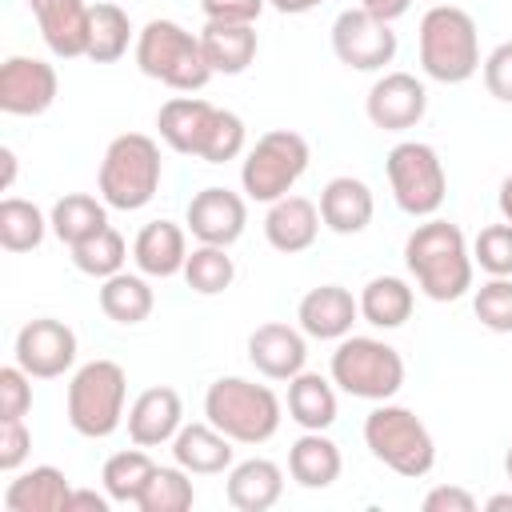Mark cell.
I'll list each match as a JSON object with an SVG mask.
<instances>
[{"instance_id":"6da1fadb","label":"cell","mask_w":512,"mask_h":512,"mask_svg":"<svg viewBox=\"0 0 512 512\" xmlns=\"http://www.w3.org/2000/svg\"><path fill=\"white\" fill-rule=\"evenodd\" d=\"M160 140L180 156H200L208 164H228L244 152V120L228 108H216L200 96H172L156 112Z\"/></svg>"},{"instance_id":"7a4b0ae2","label":"cell","mask_w":512,"mask_h":512,"mask_svg":"<svg viewBox=\"0 0 512 512\" xmlns=\"http://www.w3.org/2000/svg\"><path fill=\"white\" fill-rule=\"evenodd\" d=\"M404 264L416 276V288L436 304L460 300L472 288L476 260L468 252V240H464L460 224H448V220H436V216L416 224L412 236L404 240Z\"/></svg>"},{"instance_id":"3957f363","label":"cell","mask_w":512,"mask_h":512,"mask_svg":"<svg viewBox=\"0 0 512 512\" xmlns=\"http://www.w3.org/2000/svg\"><path fill=\"white\" fill-rule=\"evenodd\" d=\"M480 64L476 20L460 4H432L420 16V68L440 84H464Z\"/></svg>"},{"instance_id":"277c9868","label":"cell","mask_w":512,"mask_h":512,"mask_svg":"<svg viewBox=\"0 0 512 512\" xmlns=\"http://www.w3.org/2000/svg\"><path fill=\"white\" fill-rule=\"evenodd\" d=\"M280 396L244 376H220L204 392V416L236 444H264L280 428Z\"/></svg>"},{"instance_id":"5b68a950","label":"cell","mask_w":512,"mask_h":512,"mask_svg":"<svg viewBox=\"0 0 512 512\" xmlns=\"http://www.w3.org/2000/svg\"><path fill=\"white\" fill-rule=\"evenodd\" d=\"M164 176V160H160V144L144 132H124L104 148L100 160V200L108 208L120 212H136L144 204H152L156 188Z\"/></svg>"},{"instance_id":"8992f818","label":"cell","mask_w":512,"mask_h":512,"mask_svg":"<svg viewBox=\"0 0 512 512\" xmlns=\"http://www.w3.org/2000/svg\"><path fill=\"white\" fill-rule=\"evenodd\" d=\"M364 444L384 468H392L396 476H408V480L428 476L436 464V440H432L428 424L404 404L380 400L364 416Z\"/></svg>"},{"instance_id":"52a82bcc","label":"cell","mask_w":512,"mask_h":512,"mask_svg":"<svg viewBox=\"0 0 512 512\" xmlns=\"http://www.w3.org/2000/svg\"><path fill=\"white\" fill-rule=\"evenodd\" d=\"M136 64L144 76L168 84L172 92H200L216 72L204 60L200 36L176 20H148L136 36Z\"/></svg>"},{"instance_id":"ba28073f","label":"cell","mask_w":512,"mask_h":512,"mask_svg":"<svg viewBox=\"0 0 512 512\" xmlns=\"http://www.w3.org/2000/svg\"><path fill=\"white\" fill-rule=\"evenodd\" d=\"M332 384L356 400H392L404 388V356L376 336H344L332 352Z\"/></svg>"},{"instance_id":"9c48e42d","label":"cell","mask_w":512,"mask_h":512,"mask_svg":"<svg viewBox=\"0 0 512 512\" xmlns=\"http://www.w3.org/2000/svg\"><path fill=\"white\" fill-rule=\"evenodd\" d=\"M124 396H128L124 368L116 360H88L68 380V424L88 440H104L124 420Z\"/></svg>"},{"instance_id":"30bf717a","label":"cell","mask_w":512,"mask_h":512,"mask_svg":"<svg viewBox=\"0 0 512 512\" xmlns=\"http://www.w3.org/2000/svg\"><path fill=\"white\" fill-rule=\"evenodd\" d=\"M308 140L292 128H272L264 132L244 164H240V184H244V196L256 200V204H276L280 196H288L296 188V180L308 172Z\"/></svg>"},{"instance_id":"8fae6325","label":"cell","mask_w":512,"mask_h":512,"mask_svg":"<svg viewBox=\"0 0 512 512\" xmlns=\"http://www.w3.org/2000/svg\"><path fill=\"white\" fill-rule=\"evenodd\" d=\"M388 184H392V200L400 212L416 216V220H428L440 212L444 196H448V176H444V164H440V152L424 140H400L388 160Z\"/></svg>"},{"instance_id":"7c38bea8","label":"cell","mask_w":512,"mask_h":512,"mask_svg":"<svg viewBox=\"0 0 512 512\" xmlns=\"http://www.w3.org/2000/svg\"><path fill=\"white\" fill-rule=\"evenodd\" d=\"M332 52L352 72H380L396 60V32L364 8H344L332 20Z\"/></svg>"},{"instance_id":"4fadbf2b","label":"cell","mask_w":512,"mask_h":512,"mask_svg":"<svg viewBox=\"0 0 512 512\" xmlns=\"http://www.w3.org/2000/svg\"><path fill=\"white\" fill-rule=\"evenodd\" d=\"M12 356L32 380H56L76 364V332L64 320H52V316L28 320L16 332Z\"/></svg>"},{"instance_id":"5bb4252c","label":"cell","mask_w":512,"mask_h":512,"mask_svg":"<svg viewBox=\"0 0 512 512\" xmlns=\"http://www.w3.org/2000/svg\"><path fill=\"white\" fill-rule=\"evenodd\" d=\"M60 76L48 60L36 56H8L0 64V108L8 116H40L56 104Z\"/></svg>"},{"instance_id":"9a60e30c","label":"cell","mask_w":512,"mask_h":512,"mask_svg":"<svg viewBox=\"0 0 512 512\" xmlns=\"http://www.w3.org/2000/svg\"><path fill=\"white\" fill-rule=\"evenodd\" d=\"M244 224H248V204H244V196H236L232 188H220V184L200 188V192L188 200V212H184V228H188L200 244L232 248V244L244 236Z\"/></svg>"},{"instance_id":"2e32d148","label":"cell","mask_w":512,"mask_h":512,"mask_svg":"<svg viewBox=\"0 0 512 512\" xmlns=\"http://www.w3.org/2000/svg\"><path fill=\"white\" fill-rule=\"evenodd\" d=\"M364 112H368V120H372L380 132L416 128V124L424 120V112H428V88H424L412 72H384V76L368 88Z\"/></svg>"},{"instance_id":"e0dca14e","label":"cell","mask_w":512,"mask_h":512,"mask_svg":"<svg viewBox=\"0 0 512 512\" xmlns=\"http://www.w3.org/2000/svg\"><path fill=\"white\" fill-rule=\"evenodd\" d=\"M248 360L260 376L268 380H292L304 372L308 364V344H304V328L268 320L248 336Z\"/></svg>"},{"instance_id":"ac0fdd59","label":"cell","mask_w":512,"mask_h":512,"mask_svg":"<svg viewBox=\"0 0 512 512\" xmlns=\"http://www.w3.org/2000/svg\"><path fill=\"white\" fill-rule=\"evenodd\" d=\"M44 44L60 60L88 56V32H92V8L84 0H28Z\"/></svg>"},{"instance_id":"d6986e66","label":"cell","mask_w":512,"mask_h":512,"mask_svg":"<svg viewBox=\"0 0 512 512\" xmlns=\"http://www.w3.org/2000/svg\"><path fill=\"white\" fill-rule=\"evenodd\" d=\"M360 316V300L340 284L308 288L296 304V320L312 340H344Z\"/></svg>"},{"instance_id":"ffe728a7","label":"cell","mask_w":512,"mask_h":512,"mask_svg":"<svg viewBox=\"0 0 512 512\" xmlns=\"http://www.w3.org/2000/svg\"><path fill=\"white\" fill-rule=\"evenodd\" d=\"M184 428V404L180 392L160 384V388H144L132 408H128V436L140 448H160L172 444V436Z\"/></svg>"},{"instance_id":"44dd1931","label":"cell","mask_w":512,"mask_h":512,"mask_svg":"<svg viewBox=\"0 0 512 512\" xmlns=\"http://www.w3.org/2000/svg\"><path fill=\"white\" fill-rule=\"evenodd\" d=\"M316 232H320V208L308 196H280L276 204H268L264 240L276 252H284V256L308 252L316 244Z\"/></svg>"},{"instance_id":"7402d4cb","label":"cell","mask_w":512,"mask_h":512,"mask_svg":"<svg viewBox=\"0 0 512 512\" xmlns=\"http://www.w3.org/2000/svg\"><path fill=\"white\" fill-rule=\"evenodd\" d=\"M372 212H376L372 188L356 176H332L320 188V220H324V228H332L340 236L364 232L372 224Z\"/></svg>"},{"instance_id":"603a6c76","label":"cell","mask_w":512,"mask_h":512,"mask_svg":"<svg viewBox=\"0 0 512 512\" xmlns=\"http://www.w3.org/2000/svg\"><path fill=\"white\" fill-rule=\"evenodd\" d=\"M132 260L144 276H156V280H168L176 272H184L188 264V236L180 224L172 220H152L136 232L132 240Z\"/></svg>"},{"instance_id":"cb8c5ba5","label":"cell","mask_w":512,"mask_h":512,"mask_svg":"<svg viewBox=\"0 0 512 512\" xmlns=\"http://www.w3.org/2000/svg\"><path fill=\"white\" fill-rule=\"evenodd\" d=\"M224 496L236 512H268L284 496V472H280V464H272L264 456L240 460L228 468Z\"/></svg>"},{"instance_id":"d4e9b609","label":"cell","mask_w":512,"mask_h":512,"mask_svg":"<svg viewBox=\"0 0 512 512\" xmlns=\"http://www.w3.org/2000/svg\"><path fill=\"white\" fill-rule=\"evenodd\" d=\"M232 444L216 424H184L172 436V460L192 472V476H216L224 468H232Z\"/></svg>"},{"instance_id":"484cf974","label":"cell","mask_w":512,"mask_h":512,"mask_svg":"<svg viewBox=\"0 0 512 512\" xmlns=\"http://www.w3.org/2000/svg\"><path fill=\"white\" fill-rule=\"evenodd\" d=\"M68 500H72V484L52 464L20 472L4 488V508L8 512H68Z\"/></svg>"},{"instance_id":"4316f807","label":"cell","mask_w":512,"mask_h":512,"mask_svg":"<svg viewBox=\"0 0 512 512\" xmlns=\"http://www.w3.org/2000/svg\"><path fill=\"white\" fill-rule=\"evenodd\" d=\"M200 48H204V60L212 72H224V76H240L252 60H256V28L252 24H220V20H208L204 32H200Z\"/></svg>"},{"instance_id":"83f0119b","label":"cell","mask_w":512,"mask_h":512,"mask_svg":"<svg viewBox=\"0 0 512 512\" xmlns=\"http://www.w3.org/2000/svg\"><path fill=\"white\" fill-rule=\"evenodd\" d=\"M340 468H344V456H340L336 440H328L324 432H304L288 448V476L300 488H328V484H336Z\"/></svg>"},{"instance_id":"f1b7e54d","label":"cell","mask_w":512,"mask_h":512,"mask_svg":"<svg viewBox=\"0 0 512 512\" xmlns=\"http://www.w3.org/2000/svg\"><path fill=\"white\" fill-rule=\"evenodd\" d=\"M288 416L304 432H324L336 420V388L320 372H300L288 380Z\"/></svg>"},{"instance_id":"f546056e","label":"cell","mask_w":512,"mask_h":512,"mask_svg":"<svg viewBox=\"0 0 512 512\" xmlns=\"http://www.w3.org/2000/svg\"><path fill=\"white\" fill-rule=\"evenodd\" d=\"M360 316L372 324V328H400L408 316H412V304H416V292L408 288V280L400 276H372L364 288H360Z\"/></svg>"},{"instance_id":"4dcf8cb0","label":"cell","mask_w":512,"mask_h":512,"mask_svg":"<svg viewBox=\"0 0 512 512\" xmlns=\"http://www.w3.org/2000/svg\"><path fill=\"white\" fill-rule=\"evenodd\" d=\"M48 224H52V232H56L60 244L76 248V244H84L88 236H96L108 224V204L96 200V196H88V192H68V196H60L52 204Z\"/></svg>"},{"instance_id":"1f68e13d","label":"cell","mask_w":512,"mask_h":512,"mask_svg":"<svg viewBox=\"0 0 512 512\" xmlns=\"http://www.w3.org/2000/svg\"><path fill=\"white\" fill-rule=\"evenodd\" d=\"M152 308H156V292L144 280V272L140 276L116 272L100 284V312L116 324H144L152 316Z\"/></svg>"},{"instance_id":"d6a6232c","label":"cell","mask_w":512,"mask_h":512,"mask_svg":"<svg viewBox=\"0 0 512 512\" xmlns=\"http://www.w3.org/2000/svg\"><path fill=\"white\" fill-rule=\"evenodd\" d=\"M152 472H156L152 456L136 444V448L112 452V456L104 460L100 484H104V492L112 496V504H136V500H140V492H144V484L152 480Z\"/></svg>"},{"instance_id":"836d02e7","label":"cell","mask_w":512,"mask_h":512,"mask_svg":"<svg viewBox=\"0 0 512 512\" xmlns=\"http://www.w3.org/2000/svg\"><path fill=\"white\" fill-rule=\"evenodd\" d=\"M132 40V20L120 4L100 0L92 4V32H88V60L92 64H116L128 52Z\"/></svg>"},{"instance_id":"e575fe53","label":"cell","mask_w":512,"mask_h":512,"mask_svg":"<svg viewBox=\"0 0 512 512\" xmlns=\"http://www.w3.org/2000/svg\"><path fill=\"white\" fill-rule=\"evenodd\" d=\"M48 228H52L48 216L32 200H20V196L0 200V244H4V252H32V248H40Z\"/></svg>"},{"instance_id":"d590c367","label":"cell","mask_w":512,"mask_h":512,"mask_svg":"<svg viewBox=\"0 0 512 512\" xmlns=\"http://www.w3.org/2000/svg\"><path fill=\"white\" fill-rule=\"evenodd\" d=\"M196 504V488H192V472H184L180 464L152 472V480L144 484L136 508L140 512H188Z\"/></svg>"},{"instance_id":"8d00e7d4","label":"cell","mask_w":512,"mask_h":512,"mask_svg":"<svg viewBox=\"0 0 512 512\" xmlns=\"http://www.w3.org/2000/svg\"><path fill=\"white\" fill-rule=\"evenodd\" d=\"M124 260H128V244L112 224H104L96 236H88L84 244L72 248V264L84 276H96V280H108V276L124 272Z\"/></svg>"},{"instance_id":"74e56055","label":"cell","mask_w":512,"mask_h":512,"mask_svg":"<svg viewBox=\"0 0 512 512\" xmlns=\"http://www.w3.org/2000/svg\"><path fill=\"white\" fill-rule=\"evenodd\" d=\"M184 280H188L192 292H200V296H216V292L232 288V280H236V264H232L228 248H220V244H200V248L188 252Z\"/></svg>"},{"instance_id":"f35d334b","label":"cell","mask_w":512,"mask_h":512,"mask_svg":"<svg viewBox=\"0 0 512 512\" xmlns=\"http://www.w3.org/2000/svg\"><path fill=\"white\" fill-rule=\"evenodd\" d=\"M472 312L488 332H512V276H492L476 288Z\"/></svg>"},{"instance_id":"ab89813d","label":"cell","mask_w":512,"mask_h":512,"mask_svg":"<svg viewBox=\"0 0 512 512\" xmlns=\"http://www.w3.org/2000/svg\"><path fill=\"white\" fill-rule=\"evenodd\" d=\"M472 260L488 272V276H512V224H488L480 228L476 244H472Z\"/></svg>"},{"instance_id":"60d3db41","label":"cell","mask_w":512,"mask_h":512,"mask_svg":"<svg viewBox=\"0 0 512 512\" xmlns=\"http://www.w3.org/2000/svg\"><path fill=\"white\" fill-rule=\"evenodd\" d=\"M32 408V376L20 364L0 368V420H24Z\"/></svg>"},{"instance_id":"b9f144b4","label":"cell","mask_w":512,"mask_h":512,"mask_svg":"<svg viewBox=\"0 0 512 512\" xmlns=\"http://www.w3.org/2000/svg\"><path fill=\"white\" fill-rule=\"evenodd\" d=\"M484 88L488 96H496L500 104H512V40L496 44L488 56H484Z\"/></svg>"},{"instance_id":"7bdbcfd3","label":"cell","mask_w":512,"mask_h":512,"mask_svg":"<svg viewBox=\"0 0 512 512\" xmlns=\"http://www.w3.org/2000/svg\"><path fill=\"white\" fill-rule=\"evenodd\" d=\"M32 452V432L24 420H0V472H16Z\"/></svg>"},{"instance_id":"ee69618b","label":"cell","mask_w":512,"mask_h":512,"mask_svg":"<svg viewBox=\"0 0 512 512\" xmlns=\"http://www.w3.org/2000/svg\"><path fill=\"white\" fill-rule=\"evenodd\" d=\"M264 4L268 0H200V12L204 20H220V24H256Z\"/></svg>"},{"instance_id":"f6af8a7d","label":"cell","mask_w":512,"mask_h":512,"mask_svg":"<svg viewBox=\"0 0 512 512\" xmlns=\"http://www.w3.org/2000/svg\"><path fill=\"white\" fill-rule=\"evenodd\" d=\"M424 512H476V496L460 484H440L424 496Z\"/></svg>"},{"instance_id":"bcb514c9","label":"cell","mask_w":512,"mask_h":512,"mask_svg":"<svg viewBox=\"0 0 512 512\" xmlns=\"http://www.w3.org/2000/svg\"><path fill=\"white\" fill-rule=\"evenodd\" d=\"M108 504H112V496L104 492H92V488H72V500H68V512H108Z\"/></svg>"},{"instance_id":"7dc6e473","label":"cell","mask_w":512,"mask_h":512,"mask_svg":"<svg viewBox=\"0 0 512 512\" xmlns=\"http://www.w3.org/2000/svg\"><path fill=\"white\" fill-rule=\"evenodd\" d=\"M360 8H364V12H372L376 20L392 24V20H400V16L412 8V0H360Z\"/></svg>"},{"instance_id":"c3c4849f","label":"cell","mask_w":512,"mask_h":512,"mask_svg":"<svg viewBox=\"0 0 512 512\" xmlns=\"http://www.w3.org/2000/svg\"><path fill=\"white\" fill-rule=\"evenodd\" d=\"M276 12H284V16H304V12H312V8H320L324 0H268Z\"/></svg>"},{"instance_id":"681fc988","label":"cell","mask_w":512,"mask_h":512,"mask_svg":"<svg viewBox=\"0 0 512 512\" xmlns=\"http://www.w3.org/2000/svg\"><path fill=\"white\" fill-rule=\"evenodd\" d=\"M496 204H500V216L512 224V176H504V184H500V196H496Z\"/></svg>"},{"instance_id":"f907efd6","label":"cell","mask_w":512,"mask_h":512,"mask_svg":"<svg viewBox=\"0 0 512 512\" xmlns=\"http://www.w3.org/2000/svg\"><path fill=\"white\" fill-rule=\"evenodd\" d=\"M0 160H4V188H12V180H16V152L0 148Z\"/></svg>"},{"instance_id":"816d5d0a","label":"cell","mask_w":512,"mask_h":512,"mask_svg":"<svg viewBox=\"0 0 512 512\" xmlns=\"http://www.w3.org/2000/svg\"><path fill=\"white\" fill-rule=\"evenodd\" d=\"M484 508H488V512H508V508H512V492H496V496H488Z\"/></svg>"},{"instance_id":"f5cc1de1","label":"cell","mask_w":512,"mask_h":512,"mask_svg":"<svg viewBox=\"0 0 512 512\" xmlns=\"http://www.w3.org/2000/svg\"><path fill=\"white\" fill-rule=\"evenodd\" d=\"M504 476H508V484H512V448H508V456H504Z\"/></svg>"},{"instance_id":"db71d44e","label":"cell","mask_w":512,"mask_h":512,"mask_svg":"<svg viewBox=\"0 0 512 512\" xmlns=\"http://www.w3.org/2000/svg\"><path fill=\"white\" fill-rule=\"evenodd\" d=\"M444 4H452V0H444Z\"/></svg>"}]
</instances>
